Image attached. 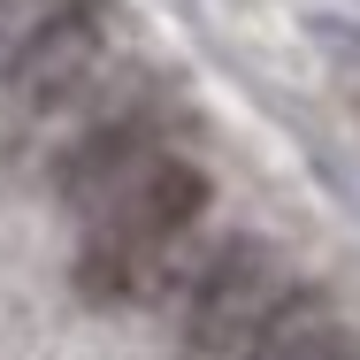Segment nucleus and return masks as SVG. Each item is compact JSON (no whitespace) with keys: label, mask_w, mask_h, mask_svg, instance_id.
<instances>
[{"label":"nucleus","mask_w":360,"mask_h":360,"mask_svg":"<svg viewBox=\"0 0 360 360\" xmlns=\"http://www.w3.org/2000/svg\"><path fill=\"white\" fill-rule=\"evenodd\" d=\"M291 299L284 261L261 245V238H222L192 261V276L176 291V314H184V353L192 360H238Z\"/></svg>","instance_id":"1"},{"label":"nucleus","mask_w":360,"mask_h":360,"mask_svg":"<svg viewBox=\"0 0 360 360\" xmlns=\"http://www.w3.org/2000/svg\"><path fill=\"white\" fill-rule=\"evenodd\" d=\"M192 245L184 238H123V230H84V253H77V291L92 307H146V299H169L192 276Z\"/></svg>","instance_id":"2"},{"label":"nucleus","mask_w":360,"mask_h":360,"mask_svg":"<svg viewBox=\"0 0 360 360\" xmlns=\"http://www.w3.org/2000/svg\"><path fill=\"white\" fill-rule=\"evenodd\" d=\"M200 207H207V176L192 161H176V153H153L84 222L92 230H123V238H192Z\"/></svg>","instance_id":"3"},{"label":"nucleus","mask_w":360,"mask_h":360,"mask_svg":"<svg viewBox=\"0 0 360 360\" xmlns=\"http://www.w3.org/2000/svg\"><path fill=\"white\" fill-rule=\"evenodd\" d=\"M238 360H360V330L322 299V291H291L284 314H276Z\"/></svg>","instance_id":"4"}]
</instances>
